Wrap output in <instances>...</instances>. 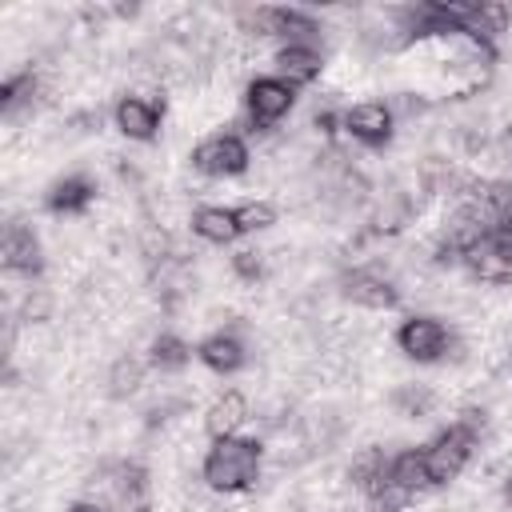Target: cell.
I'll list each match as a JSON object with an SVG mask.
<instances>
[{"label":"cell","mask_w":512,"mask_h":512,"mask_svg":"<svg viewBox=\"0 0 512 512\" xmlns=\"http://www.w3.org/2000/svg\"><path fill=\"white\" fill-rule=\"evenodd\" d=\"M188 356H192V348H188L180 336H172V332H164V336H156V340H152V364H156V368H164V372L184 368V364H188Z\"/></svg>","instance_id":"ac0fdd59"},{"label":"cell","mask_w":512,"mask_h":512,"mask_svg":"<svg viewBox=\"0 0 512 512\" xmlns=\"http://www.w3.org/2000/svg\"><path fill=\"white\" fill-rule=\"evenodd\" d=\"M484 204H488V212H492L496 232L512 240V184H488V188H484Z\"/></svg>","instance_id":"ffe728a7"},{"label":"cell","mask_w":512,"mask_h":512,"mask_svg":"<svg viewBox=\"0 0 512 512\" xmlns=\"http://www.w3.org/2000/svg\"><path fill=\"white\" fill-rule=\"evenodd\" d=\"M316 128H320L324 136H332V132H336V116H332V112H316Z\"/></svg>","instance_id":"484cf974"},{"label":"cell","mask_w":512,"mask_h":512,"mask_svg":"<svg viewBox=\"0 0 512 512\" xmlns=\"http://www.w3.org/2000/svg\"><path fill=\"white\" fill-rule=\"evenodd\" d=\"M476 416H480V412H464L460 424L444 428V432L424 448V464H428L432 484L456 480L460 468L472 460V452H476V424H484V420H476Z\"/></svg>","instance_id":"7a4b0ae2"},{"label":"cell","mask_w":512,"mask_h":512,"mask_svg":"<svg viewBox=\"0 0 512 512\" xmlns=\"http://www.w3.org/2000/svg\"><path fill=\"white\" fill-rule=\"evenodd\" d=\"M24 316H28V320H44V316H48V296H44V292H36V300L28 296V300H24Z\"/></svg>","instance_id":"d4e9b609"},{"label":"cell","mask_w":512,"mask_h":512,"mask_svg":"<svg viewBox=\"0 0 512 512\" xmlns=\"http://www.w3.org/2000/svg\"><path fill=\"white\" fill-rule=\"evenodd\" d=\"M36 92V76L32 72H20V76H12V80H4V88H0V104H4V112H12L24 96H32Z\"/></svg>","instance_id":"603a6c76"},{"label":"cell","mask_w":512,"mask_h":512,"mask_svg":"<svg viewBox=\"0 0 512 512\" xmlns=\"http://www.w3.org/2000/svg\"><path fill=\"white\" fill-rule=\"evenodd\" d=\"M4 268L8 272H28V276H36L44 268L40 240L32 236V228H24V224H8L4 228Z\"/></svg>","instance_id":"8fae6325"},{"label":"cell","mask_w":512,"mask_h":512,"mask_svg":"<svg viewBox=\"0 0 512 512\" xmlns=\"http://www.w3.org/2000/svg\"><path fill=\"white\" fill-rule=\"evenodd\" d=\"M500 152H504V156L512 160V124H508V128L500 132Z\"/></svg>","instance_id":"83f0119b"},{"label":"cell","mask_w":512,"mask_h":512,"mask_svg":"<svg viewBox=\"0 0 512 512\" xmlns=\"http://www.w3.org/2000/svg\"><path fill=\"white\" fill-rule=\"evenodd\" d=\"M388 480H392V488L404 492V496L432 488V476H428V464H424V448H404L400 456H392Z\"/></svg>","instance_id":"4fadbf2b"},{"label":"cell","mask_w":512,"mask_h":512,"mask_svg":"<svg viewBox=\"0 0 512 512\" xmlns=\"http://www.w3.org/2000/svg\"><path fill=\"white\" fill-rule=\"evenodd\" d=\"M140 380H144V364L136 360V356H120L116 364H112V372H108V392L120 400V396H132L136 388H140Z\"/></svg>","instance_id":"d6986e66"},{"label":"cell","mask_w":512,"mask_h":512,"mask_svg":"<svg viewBox=\"0 0 512 512\" xmlns=\"http://www.w3.org/2000/svg\"><path fill=\"white\" fill-rule=\"evenodd\" d=\"M248 420V400H244V392H224L212 408H208V416H204V428L212 432V440H220V436H236V428Z\"/></svg>","instance_id":"5bb4252c"},{"label":"cell","mask_w":512,"mask_h":512,"mask_svg":"<svg viewBox=\"0 0 512 512\" xmlns=\"http://www.w3.org/2000/svg\"><path fill=\"white\" fill-rule=\"evenodd\" d=\"M388 468H392V456H384V448H364V452L352 460L348 476H352V484H356L368 500H376V504H400L404 492L392 488Z\"/></svg>","instance_id":"5b68a950"},{"label":"cell","mask_w":512,"mask_h":512,"mask_svg":"<svg viewBox=\"0 0 512 512\" xmlns=\"http://www.w3.org/2000/svg\"><path fill=\"white\" fill-rule=\"evenodd\" d=\"M504 500L512 504V476H508V484H504Z\"/></svg>","instance_id":"f1b7e54d"},{"label":"cell","mask_w":512,"mask_h":512,"mask_svg":"<svg viewBox=\"0 0 512 512\" xmlns=\"http://www.w3.org/2000/svg\"><path fill=\"white\" fill-rule=\"evenodd\" d=\"M392 404H396V412H400V416L424 420V416L432 412V392H428L424 384H400V388L392 392Z\"/></svg>","instance_id":"44dd1931"},{"label":"cell","mask_w":512,"mask_h":512,"mask_svg":"<svg viewBox=\"0 0 512 512\" xmlns=\"http://www.w3.org/2000/svg\"><path fill=\"white\" fill-rule=\"evenodd\" d=\"M248 144L236 132H220L208 136L192 148V168H200L204 176H240L248 168Z\"/></svg>","instance_id":"3957f363"},{"label":"cell","mask_w":512,"mask_h":512,"mask_svg":"<svg viewBox=\"0 0 512 512\" xmlns=\"http://www.w3.org/2000/svg\"><path fill=\"white\" fill-rule=\"evenodd\" d=\"M68 512H108L104 504H92V500H80V504H72Z\"/></svg>","instance_id":"4316f807"},{"label":"cell","mask_w":512,"mask_h":512,"mask_svg":"<svg viewBox=\"0 0 512 512\" xmlns=\"http://www.w3.org/2000/svg\"><path fill=\"white\" fill-rule=\"evenodd\" d=\"M160 116H164V100H140V96H124L116 104V128L128 140H152L160 132Z\"/></svg>","instance_id":"30bf717a"},{"label":"cell","mask_w":512,"mask_h":512,"mask_svg":"<svg viewBox=\"0 0 512 512\" xmlns=\"http://www.w3.org/2000/svg\"><path fill=\"white\" fill-rule=\"evenodd\" d=\"M232 212H236L240 232H260V228H272L276 224V204H268V200H248V204H240Z\"/></svg>","instance_id":"7402d4cb"},{"label":"cell","mask_w":512,"mask_h":512,"mask_svg":"<svg viewBox=\"0 0 512 512\" xmlns=\"http://www.w3.org/2000/svg\"><path fill=\"white\" fill-rule=\"evenodd\" d=\"M392 124H396L392 108H388V104H376V100L356 104V108L344 112V128H348L360 144H372V148H380V144L392 140Z\"/></svg>","instance_id":"ba28073f"},{"label":"cell","mask_w":512,"mask_h":512,"mask_svg":"<svg viewBox=\"0 0 512 512\" xmlns=\"http://www.w3.org/2000/svg\"><path fill=\"white\" fill-rule=\"evenodd\" d=\"M396 344H400L404 356H412V360H420V364H432V360H440V356L448 352L452 332H448V324L436 320V316H408V320L400 324V332H396Z\"/></svg>","instance_id":"277c9868"},{"label":"cell","mask_w":512,"mask_h":512,"mask_svg":"<svg viewBox=\"0 0 512 512\" xmlns=\"http://www.w3.org/2000/svg\"><path fill=\"white\" fill-rule=\"evenodd\" d=\"M196 356H200L212 372L224 376V372H236V368L244 364V344H240L232 332H212V336L196 348Z\"/></svg>","instance_id":"2e32d148"},{"label":"cell","mask_w":512,"mask_h":512,"mask_svg":"<svg viewBox=\"0 0 512 512\" xmlns=\"http://www.w3.org/2000/svg\"><path fill=\"white\" fill-rule=\"evenodd\" d=\"M92 196H96V188H92L88 176H64V180L52 184L48 208H52V212H84V208L92 204Z\"/></svg>","instance_id":"e0dca14e"},{"label":"cell","mask_w":512,"mask_h":512,"mask_svg":"<svg viewBox=\"0 0 512 512\" xmlns=\"http://www.w3.org/2000/svg\"><path fill=\"white\" fill-rule=\"evenodd\" d=\"M192 232L208 244H232L240 236V224H236V212L232 208H196L192 212Z\"/></svg>","instance_id":"9a60e30c"},{"label":"cell","mask_w":512,"mask_h":512,"mask_svg":"<svg viewBox=\"0 0 512 512\" xmlns=\"http://www.w3.org/2000/svg\"><path fill=\"white\" fill-rule=\"evenodd\" d=\"M260 440L248 436H220L204 456V484L216 492H244L260 476Z\"/></svg>","instance_id":"6da1fadb"},{"label":"cell","mask_w":512,"mask_h":512,"mask_svg":"<svg viewBox=\"0 0 512 512\" xmlns=\"http://www.w3.org/2000/svg\"><path fill=\"white\" fill-rule=\"evenodd\" d=\"M232 268H236L244 280H256V276L264 272V260H260V252H236V256H232Z\"/></svg>","instance_id":"cb8c5ba5"},{"label":"cell","mask_w":512,"mask_h":512,"mask_svg":"<svg viewBox=\"0 0 512 512\" xmlns=\"http://www.w3.org/2000/svg\"><path fill=\"white\" fill-rule=\"evenodd\" d=\"M292 104H296V88L288 80H280V76H256L248 84V116L260 128H268L280 116H288Z\"/></svg>","instance_id":"8992f818"},{"label":"cell","mask_w":512,"mask_h":512,"mask_svg":"<svg viewBox=\"0 0 512 512\" xmlns=\"http://www.w3.org/2000/svg\"><path fill=\"white\" fill-rule=\"evenodd\" d=\"M464 264H468L480 280H488V284H508V280H512V240L500 236V232H488V236H480V240L464 252Z\"/></svg>","instance_id":"52a82bcc"},{"label":"cell","mask_w":512,"mask_h":512,"mask_svg":"<svg viewBox=\"0 0 512 512\" xmlns=\"http://www.w3.org/2000/svg\"><path fill=\"white\" fill-rule=\"evenodd\" d=\"M276 68H280V80H288L296 88V84H312L320 76L324 60H320V52L312 44H284L276 52Z\"/></svg>","instance_id":"7c38bea8"},{"label":"cell","mask_w":512,"mask_h":512,"mask_svg":"<svg viewBox=\"0 0 512 512\" xmlns=\"http://www.w3.org/2000/svg\"><path fill=\"white\" fill-rule=\"evenodd\" d=\"M344 296L352 304H364V308H396L400 304V292L392 288V280L376 268H352L344 276Z\"/></svg>","instance_id":"9c48e42d"}]
</instances>
